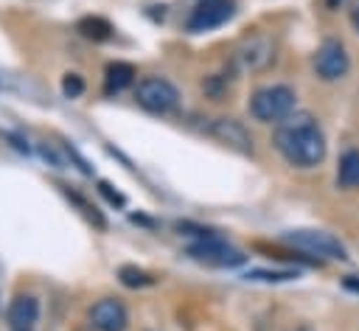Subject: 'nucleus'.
I'll list each match as a JSON object with an SVG mask.
<instances>
[{"label":"nucleus","instance_id":"7ed1b4c3","mask_svg":"<svg viewBox=\"0 0 359 331\" xmlns=\"http://www.w3.org/2000/svg\"><path fill=\"white\" fill-rule=\"evenodd\" d=\"M283 241L289 247H294V250H303L306 255H314V258H334V261H345L348 258L345 244L337 236L325 233V230H314V227L286 230Z\"/></svg>","mask_w":359,"mask_h":331},{"label":"nucleus","instance_id":"6e6552de","mask_svg":"<svg viewBox=\"0 0 359 331\" xmlns=\"http://www.w3.org/2000/svg\"><path fill=\"white\" fill-rule=\"evenodd\" d=\"M351 67V59H348V50L342 42L337 39H325L317 53H314V73L323 79V81H337L348 73Z\"/></svg>","mask_w":359,"mask_h":331},{"label":"nucleus","instance_id":"f257e3e1","mask_svg":"<svg viewBox=\"0 0 359 331\" xmlns=\"http://www.w3.org/2000/svg\"><path fill=\"white\" fill-rule=\"evenodd\" d=\"M272 143L283 154V160L297 168H311L323 163L328 149L323 129L309 112H292L289 118H283L272 132Z\"/></svg>","mask_w":359,"mask_h":331},{"label":"nucleus","instance_id":"f3484780","mask_svg":"<svg viewBox=\"0 0 359 331\" xmlns=\"http://www.w3.org/2000/svg\"><path fill=\"white\" fill-rule=\"evenodd\" d=\"M62 93H65L67 98H79V95L84 93V81H81V76L67 73V76H65V81H62Z\"/></svg>","mask_w":359,"mask_h":331},{"label":"nucleus","instance_id":"aec40b11","mask_svg":"<svg viewBox=\"0 0 359 331\" xmlns=\"http://www.w3.org/2000/svg\"><path fill=\"white\" fill-rule=\"evenodd\" d=\"M351 22H353V28H356V34H359V6L351 11Z\"/></svg>","mask_w":359,"mask_h":331},{"label":"nucleus","instance_id":"ddd939ff","mask_svg":"<svg viewBox=\"0 0 359 331\" xmlns=\"http://www.w3.org/2000/svg\"><path fill=\"white\" fill-rule=\"evenodd\" d=\"M337 185L351 191V188H359V151L356 149H348L342 157H339V166H337Z\"/></svg>","mask_w":359,"mask_h":331},{"label":"nucleus","instance_id":"39448f33","mask_svg":"<svg viewBox=\"0 0 359 331\" xmlns=\"http://www.w3.org/2000/svg\"><path fill=\"white\" fill-rule=\"evenodd\" d=\"M188 255L199 264H208V266H238L247 261V255L241 250H236L233 244H227L224 238H219L216 233L194 241L188 247Z\"/></svg>","mask_w":359,"mask_h":331},{"label":"nucleus","instance_id":"f03ea898","mask_svg":"<svg viewBox=\"0 0 359 331\" xmlns=\"http://www.w3.org/2000/svg\"><path fill=\"white\" fill-rule=\"evenodd\" d=\"M294 109V90L286 84L261 87L250 98V115L261 123H280Z\"/></svg>","mask_w":359,"mask_h":331},{"label":"nucleus","instance_id":"9d476101","mask_svg":"<svg viewBox=\"0 0 359 331\" xmlns=\"http://www.w3.org/2000/svg\"><path fill=\"white\" fill-rule=\"evenodd\" d=\"M208 132H210L216 140H222L224 146H230V149H236V151H241V154H250V151H252V137H250V132H247L238 121H233V118H216V121L208 126Z\"/></svg>","mask_w":359,"mask_h":331},{"label":"nucleus","instance_id":"f8f14e48","mask_svg":"<svg viewBox=\"0 0 359 331\" xmlns=\"http://www.w3.org/2000/svg\"><path fill=\"white\" fill-rule=\"evenodd\" d=\"M135 81V67L129 62H112L107 65V76H104V93H121L123 87H129Z\"/></svg>","mask_w":359,"mask_h":331},{"label":"nucleus","instance_id":"20e7f679","mask_svg":"<svg viewBox=\"0 0 359 331\" xmlns=\"http://www.w3.org/2000/svg\"><path fill=\"white\" fill-rule=\"evenodd\" d=\"M135 98L137 104L151 112V115H168L180 107V93L171 81L160 79V76H146L137 81V90H135Z\"/></svg>","mask_w":359,"mask_h":331},{"label":"nucleus","instance_id":"0eeeda50","mask_svg":"<svg viewBox=\"0 0 359 331\" xmlns=\"http://www.w3.org/2000/svg\"><path fill=\"white\" fill-rule=\"evenodd\" d=\"M233 14H236L233 0H196V6H194V11H191L185 25H188L191 34H202V31L224 25Z\"/></svg>","mask_w":359,"mask_h":331},{"label":"nucleus","instance_id":"423d86ee","mask_svg":"<svg viewBox=\"0 0 359 331\" xmlns=\"http://www.w3.org/2000/svg\"><path fill=\"white\" fill-rule=\"evenodd\" d=\"M275 59V45L269 36L264 34H255V36H247L236 50H233V70L238 73H255V70H264L269 67V62Z\"/></svg>","mask_w":359,"mask_h":331},{"label":"nucleus","instance_id":"dca6fc26","mask_svg":"<svg viewBox=\"0 0 359 331\" xmlns=\"http://www.w3.org/2000/svg\"><path fill=\"white\" fill-rule=\"evenodd\" d=\"M118 275H121V283L129 286V289H137V286H149L151 283V278L143 269H137V266H121Z\"/></svg>","mask_w":359,"mask_h":331},{"label":"nucleus","instance_id":"412c9836","mask_svg":"<svg viewBox=\"0 0 359 331\" xmlns=\"http://www.w3.org/2000/svg\"><path fill=\"white\" fill-rule=\"evenodd\" d=\"M323 3H325V6H328V8H339V6H342V3H345V0H323Z\"/></svg>","mask_w":359,"mask_h":331},{"label":"nucleus","instance_id":"1a4fd4ad","mask_svg":"<svg viewBox=\"0 0 359 331\" xmlns=\"http://www.w3.org/2000/svg\"><path fill=\"white\" fill-rule=\"evenodd\" d=\"M90 323H93V328H98V331H126L129 314H126V309H123L121 300L104 297V300H98V303L90 309Z\"/></svg>","mask_w":359,"mask_h":331},{"label":"nucleus","instance_id":"a211bd4d","mask_svg":"<svg viewBox=\"0 0 359 331\" xmlns=\"http://www.w3.org/2000/svg\"><path fill=\"white\" fill-rule=\"evenodd\" d=\"M98 188H101V194H104V196H107L112 205H123V196H121L118 191H112V185H109V182H101Z\"/></svg>","mask_w":359,"mask_h":331},{"label":"nucleus","instance_id":"2eb2a0df","mask_svg":"<svg viewBox=\"0 0 359 331\" xmlns=\"http://www.w3.org/2000/svg\"><path fill=\"white\" fill-rule=\"evenodd\" d=\"M247 281H272V283H283V281H292L297 278V272L292 269H252L244 275Z\"/></svg>","mask_w":359,"mask_h":331},{"label":"nucleus","instance_id":"4468645a","mask_svg":"<svg viewBox=\"0 0 359 331\" xmlns=\"http://www.w3.org/2000/svg\"><path fill=\"white\" fill-rule=\"evenodd\" d=\"M79 31L87 36V39H95V42H104L112 36V25L104 20V17H84L79 22Z\"/></svg>","mask_w":359,"mask_h":331},{"label":"nucleus","instance_id":"6ab92c4d","mask_svg":"<svg viewBox=\"0 0 359 331\" xmlns=\"http://www.w3.org/2000/svg\"><path fill=\"white\" fill-rule=\"evenodd\" d=\"M342 286H345L348 292H359V278H356V275H345V278H342Z\"/></svg>","mask_w":359,"mask_h":331},{"label":"nucleus","instance_id":"9b49d317","mask_svg":"<svg viewBox=\"0 0 359 331\" xmlns=\"http://www.w3.org/2000/svg\"><path fill=\"white\" fill-rule=\"evenodd\" d=\"M39 320V303L31 295H17L8 306V331H34Z\"/></svg>","mask_w":359,"mask_h":331}]
</instances>
